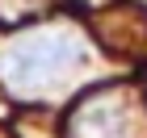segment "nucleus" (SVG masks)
<instances>
[{
	"instance_id": "obj_1",
	"label": "nucleus",
	"mask_w": 147,
	"mask_h": 138,
	"mask_svg": "<svg viewBox=\"0 0 147 138\" xmlns=\"http://www.w3.org/2000/svg\"><path fill=\"white\" fill-rule=\"evenodd\" d=\"M84 63V46L71 34H34L13 42L0 55V75L17 96H34V92L51 88L55 80H63L71 67Z\"/></svg>"
}]
</instances>
